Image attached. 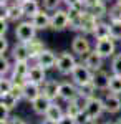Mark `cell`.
Returning a JSON list of instances; mask_svg holds the SVG:
<instances>
[{"instance_id": "1", "label": "cell", "mask_w": 121, "mask_h": 124, "mask_svg": "<svg viewBox=\"0 0 121 124\" xmlns=\"http://www.w3.org/2000/svg\"><path fill=\"white\" fill-rule=\"evenodd\" d=\"M76 65H78V60H76V55L73 51L71 53L70 51H61V53H58L55 70L61 76H71V73H73Z\"/></svg>"}, {"instance_id": "2", "label": "cell", "mask_w": 121, "mask_h": 124, "mask_svg": "<svg viewBox=\"0 0 121 124\" xmlns=\"http://www.w3.org/2000/svg\"><path fill=\"white\" fill-rule=\"evenodd\" d=\"M37 33H38L37 27L32 23V20H28V18L18 22L17 27H15V38L20 43H30L32 40L37 38Z\"/></svg>"}, {"instance_id": "3", "label": "cell", "mask_w": 121, "mask_h": 124, "mask_svg": "<svg viewBox=\"0 0 121 124\" xmlns=\"http://www.w3.org/2000/svg\"><path fill=\"white\" fill-rule=\"evenodd\" d=\"M71 81L78 86H85V85H90L93 81V71L85 65L83 61H78V65L75 66L73 73H71Z\"/></svg>"}, {"instance_id": "4", "label": "cell", "mask_w": 121, "mask_h": 124, "mask_svg": "<svg viewBox=\"0 0 121 124\" xmlns=\"http://www.w3.org/2000/svg\"><path fill=\"white\" fill-rule=\"evenodd\" d=\"M95 45H91L90 41V37H86L83 33H76L71 40V51H73L76 56L83 58L85 55H88L91 50H93Z\"/></svg>"}, {"instance_id": "5", "label": "cell", "mask_w": 121, "mask_h": 124, "mask_svg": "<svg viewBox=\"0 0 121 124\" xmlns=\"http://www.w3.org/2000/svg\"><path fill=\"white\" fill-rule=\"evenodd\" d=\"M70 28V17L66 8H58L55 12H52V25L50 30L53 31H63V30Z\"/></svg>"}, {"instance_id": "6", "label": "cell", "mask_w": 121, "mask_h": 124, "mask_svg": "<svg viewBox=\"0 0 121 124\" xmlns=\"http://www.w3.org/2000/svg\"><path fill=\"white\" fill-rule=\"evenodd\" d=\"M66 12H68V17H70V30L80 31L81 18H83V13L86 12L85 3L81 2V3H76V5H71V7H66Z\"/></svg>"}, {"instance_id": "7", "label": "cell", "mask_w": 121, "mask_h": 124, "mask_svg": "<svg viewBox=\"0 0 121 124\" xmlns=\"http://www.w3.org/2000/svg\"><path fill=\"white\" fill-rule=\"evenodd\" d=\"M85 111L88 113V116L91 117V119H100L103 116V113H106L104 111V103H103V98L96 94L93 98H90V99H86V103H85Z\"/></svg>"}, {"instance_id": "8", "label": "cell", "mask_w": 121, "mask_h": 124, "mask_svg": "<svg viewBox=\"0 0 121 124\" xmlns=\"http://www.w3.org/2000/svg\"><path fill=\"white\" fill-rule=\"evenodd\" d=\"M95 50L98 55H101L104 60L106 58H113L116 55V40L110 38H103V40H96L95 41Z\"/></svg>"}, {"instance_id": "9", "label": "cell", "mask_w": 121, "mask_h": 124, "mask_svg": "<svg viewBox=\"0 0 121 124\" xmlns=\"http://www.w3.org/2000/svg\"><path fill=\"white\" fill-rule=\"evenodd\" d=\"M80 96V88L75 85L73 81L70 79V81H61V85H60V101H73Z\"/></svg>"}, {"instance_id": "10", "label": "cell", "mask_w": 121, "mask_h": 124, "mask_svg": "<svg viewBox=\"0 0 121 124\" xmlns=\"http://www.w3.org/2000/svg\"><path fill=\"white\" fill-rule=\"evenodd\" d=\"M98 22H100V20L96 18L91 12H88V10H86V12L83 13L81 27H80V31H78V33H83V35H86V37H93L95 28H96Z\"/></svg>"}, {"instance_id": "11", "label": "cell", "mask_w": 121, "mask_h": 124, "mask_svg": "<svg viewBox=\"0 0 121 124\" xmlns=\"http://www.w3.org/2000/svg\"><path fill=\"white\" fill-rule=\"evenodd\" d=\"M103 103H104V111L108 114H118L121 111V96L114 93H106L103 96Z\"/></svg>"}, {"instance_id": "12", "label": "cell", "mask_w": 121, "mask_h": 124, "mask_svg": "<svg viewBox=\"0 0 121 124\" xmlns=\"http://www.w3.org/2000/svg\"><path fill=\"white\" fill-rule=\"evenodd\" d=\"M56 60H58V55H56L53 50H50V48H47L40 56L33 61V63H37V65H40L42 68H45V70H53V68L56 66Z\"/></svg>"}, {"instance_id": "13", "label": "cell", "mask_w": 121, "mask_h": 124, "mask_svg": "<svg viewBox=\"0 0 121 124\" xmlns=\"http://www.w3.org/2000/svg\"><path fill=\"white\" fill-rule=\"evenodd\" d=\"M30 20H32V23L37 27L38 31H42V30H48V28H50V25H52V12L42 8L33 18H30Z\"/></svg>"}, {"instance_id": "14", "label": "cell", "mask_w": 121, "mask_h": 124, "mask_svg": "<svg viewBox=\"0 0 121 124\" xmlns=\"http://www.w3.org/2000/svg\"><path fill=\"white\" fill-rule=\"evenodd\" d=\"M60 85H61V81H58V79H47L42 85V93L47 98H50L52 101H56L60 98Z\"/></svg>"}, {"instance_id": "15", "label": "cell", "mask_w": 121, "mask_h": 124, "mask_svg": "<svg viewBox=\"0 0 121 124\" xmlns=\"http://www.w3.org/2000/svg\"><path fill=\"white\" fill-rule=\"evenodd\" d=\"M81 61H83L85 65H86V66L95 73V71H98V70H103V61H104V58H103L101 55H98V53H96V50L93 48L88 55H85Z\"/></svg>"}, {"instance_id": "16", "label": "cell", "mask_w": 121, "mask_h": 124, "mask_svg": "<svg viewBox=\"0 0 121 124\" xmlns=\"http://www.w3.org/2000/svg\"><path fill=\"white\" fill-rule=\"evenodd\" d=\"M27 79L32 81V83H37V85H43V83L48 79L47 78V70L32 61V66H30V71H28Z\"/></svg>"}, {"instance_id": "17", "label": "cell", "mask_w": 121, "mask_h": 124, "mask_svg": "<svg viewBox=\"0 0 121 124\" xmlns=\"http://www.w3.org/2000/svg\"><path fill=\"white\" fill-rule=\"evenodd\" d=\"M110 73L106 70H98L93 73V86L98 91H108V86H110Z\"/></svg>"}, {"instance_id": "18", "label": "cell", "mask_w": 121, "mask_h": 124, "mask_svg": "<svg viewBox=\"0 0 121 124\" xmlns=\"http://www.w3.org/2000/svg\"><path fill=\"white\" fill-rule=\"evenodd\" d=\"M10 56H12L13 61H30V51H28L27 43H20V41H17V43L12 46Z\"/></svg>"}, {"instance_id": "19", "label": "cell", "mask_w": 121, "mask_h": 124, "mask_svg": "<svg viewBox=\"0 0 121 124\" xmlns=\"http://www.w3.org/2000/svg\"><path fill=\"white\" fill-rule=\"evenodd\" d=\"M42 85H37V83H32V81H27L25 86H23V99L28 101V103H33L38 96H42Z\"/></svg>"}, {"instance_id": "20", "label": "cell", "mask_w": 121, "mask_h": 124, "mask_svg": "<svg viewBox=\"0 0 121 124\" xmlns=\"http://www.w3.org/2000/svg\"><path fill=\"white\" fill-rule=\"evenodd\" d=\"M52 103H53V101H52L50 98H47L45 94H42V96H38L33 103H30V104H32V109H33V113L37 116H45Z\"/></svg>"}, {"instance_id": "21", "label": "cell", "mask_w": 121, "mask_h": 124, "mask_svg": "<svg viewBox=\"0 0 121 124\" xmlns=\"http://www.w3.org/2000/svg\"><path fill=\"white\" fill-rule=\"evenodd\" d=\"M27 46H28V51H30V61H35L45 50H47V45H45V41L42 38H35V40H32L30 43H27Z\"/></svg>"}, {"instance_id": "22", "label": "cell", "mask_w": 121, "mask_h": 124, "mask_svg": "<svg viewBox=\"0 0 121 124\" xmlns=\"http://www.w3.org/2000/svg\"><path fill=\"white\" fill-rule=\"evenodd\" d=\"M20 5H22V10H23L25 18H28V20L33 18L38 12L43 8V7H42V3H40L38 0H25V2H22Z\"/></svg>"}, {"instance_id": "23", "label": "cell", "mask_w": 121, "mask_h": 124, "mask_svg": "<svg viewBox=\"0 0 121 124\" xmlns=\"http://www.w3.org/2000/svg\"><path fill=\"white\" fill-rule=\"evenodd\" d=\"M111 37V30H110V20H100L96 28H95L93 38L96 40H103V38H110Z\"/></svg>"}, {"instance_id": "24", "label": "cell", "mask_w": 121, "mask_h": 124, "mask_svg": "<svg viewBox=\"0 0 121 124\" xmlns=\"http://www.w3.org/2000/svg\"><path fill=\"white\" fill-rule=\"evenodd\" d=\"M32 66V61H13V68H12V79L13 78H27L28 71Z\"/></svg>"}, {"instance_id": "25", "label": "cell", "mask_w": 121, "mask_h": 124, "mask_svg": "<svg viewBox=\"0 0 121 124\" xmlns=\"http://www.w3.org/2000/svg\"><path fill=\"white\" fill-rule=\"evenodd\" d=\"M66 114V111L61 108V104L58 103V101H53L52 104H50V108H48L47 114L43 116V117H47V119H52V121H60L63 116Z\"/></svg>"}, {"instance_id": "26", "label": "cell", "mask_w": 121, "mask_h": 124, "mask_svg": "<svg viewBox=\"0 0 121 124\" xmlns=\"http://www.w3.org/2000/svg\"><path fill=\"white\" fill-rule=\"evenodd\" d=\"M20 99L17 96H13L12 93H7V94H2L0 96V108L2 109H5V111H13L17 106H18Z\"/></svg>"}, {"instance_id": "27", "label": "cell", "mask_w": 121, "mask_h": 124, "mask_svg": "<svg viewBox=\"0 0 121 124\" xmlns=\"http://www.w3.org/2000/svg\"><path fill=\"white\" fill-rule=\"evenodd\" d=\"M85 101L81 96H78L76 99H73V101H68L66 103V108H65V111H66V114H70V116H76L81 109H85Z\"/></svg>"}, {"instance_id": "28", "label": "cell", "mask_w": 121, "mask_h": 124, "mask_svg": "<svg viewBox=\"0 0 121 124\" xmlns=\"http://www.w3.org/2000/svg\"><path fill=\"white\" fill-rule=\"evenodd\" d=\"M88 12H91L98 20H106L108 18V12H110V8H108V5H106L104 0H100L96 5H93L91 8H88Z\"/></svg>"}, {"instance_id": "29", "label": "cell", "mask_w": 121, "mask_h": 124, "mask_svg": "<svg viewBox=\"0 0 121 124\" xmlns=\"http://www.w3.org/2000/svg\"><path fill=\"white\" fill-rule=\"evenodd\" d=\"M108 91L121 96V76H120V75H111V76H110V86H108Z\"/></svg>"}, {"instance_id": "30", "label": "cell", "mask_w": 121, "mask_h": 124, "mask_svg": "<svg viewBox=\"0 0 121 124\" xmlns=\"http://www.w3.org/2000/svg\"><path fill=\"white\" fill-rule=\"evenodd\" d=\"M96 94H98V89L93 86V83L85 85V86H80V96L83 98L85 101L90 99V98H93V96H96Z\"/></svg>"}, {"instance_id": "31", "label": "cell", "mask_w": 121, "mask_h": 124, "mask_svg": "<svg viewBox=\"0 0 121 124\" xmlns=\"http://www.w3.org/2000/svg\"><path fill=\"white\" fill-rule=\"evenodd\" d=\"M108 20L110 22H121V3H116L110 7V12H108Z\"/></svg>"}, {"instance_id": "32", "label": "cell", "mask_w": 121, "mask_h": 124, "mask_svg": "<svg viewBox=\"0 0 121 124\" xmlns=\"http://www.w3.org/2000/svg\"><path fill=\"white\" fill-rule=\"evenodd\" d=\"M110 70H111V75H120L121 76V53H116V55L111 58Z\"/></svg>"}, {"instance_id": "33", "label": "cell", "mask_w": 121, "mask_h": 124, "mask_svg": "<svg viewBox=\"0 0 121 124\" xmlns=\"http://www.w3.org/2000/svg\"><path fill=\"white\" fill-rule=\"evenodd\" d=\"M63 0H42V7L48 12H55V10L61 8Z\"/></svg>"}, {"instance_id": "34", "label": "cell", "mask_w": 121, "mask_h": 124, "mask_svg": "<svg viewBox=\"0 0 121 124\" xmlns=\"http://www.w3.org/2000/svg\"><path fill=\"white\" fill-rule=\"evenodd\" d=\"M12 88H13V79H10V78H2L0 79V96L12 93Z\"/></svg>"}, {"instance_id": "35", "label": "cell", "mask_w": 121, "mask_h": 124, "mask_svg": "<svg viewBox=\"0 0 121 124\" xmlns=\"http://www.w3.org/2000/svg\"><path fill=\"white\" fill-rule=\"evenodd\" d=\"M111 38L116 41H121V22H110Z\"/></svg>"}, {"instance_id": "36", "label": "cell", "mask_w": 121, "mask_h": 124, "mask_svg": "<svg viewBox=\"0 0 121 124\" xmlns=\"http://www.w3.org/2000/svg\"><path fill=\"white\" fill-rule=\"evenodd\" d=\"M75 119H76V124H86L88 121H91V117L88 116V113H86L85 109H81L78 114L75 116Z\"/></svg>"}, {"instance_id": "37", "label": "cell", "mask_w": 121, "mask_h": 124, "mask_svg": "<svg viewBox=\"0 0 121 124\" xmlns=\"http://www.w3.org/2000/svg\"><path fill=\"white\" fill-rule=\"evenodd\" d=\"M9 40L7 37H0V55H5V53H9Z\"/></svg>"}, {"instance_id": "38", "label": "cell", "mask_w": 121, "mask_h": 124, "mask_svg": "<svg viewBox=\"0 0 121 124\" xmlns=\"http://www.w3.org/2000/svg\"><path fill=\"white\" fill-rule=\"evenodd\" d=\"M58 124H76V119H75L73 116H70V114H65L60 121H58Z\"/></svg>"}, {"instance_id": "39", "label": "cell", "mask_w": 121, "mask_h": 124, "mask_svg": "<svg viewBox=\"0 0 121 124\" xmlns=\"http://www.w3.org/2000/svg\"><path fill=\"white\" fill-rule=\"evenodd\" d=\"M7 30H9V20L0 18V37H5Z\"/></svg>"}, {"instance_id": "40", "label": "cell", "mask_w": 121, "mask_h": 124, "mask_svg": "<svg viewBox=\"0 0 121 124\" xmlns=\"http://www.w3.org/2000/svg\"><path fill=\"white\" fill-rule=\"evenodd\" d=\"M9 124H27L22 117H18V116H12V119H10Z\"/></svg>"}, {"instance_id": "41", "label": "cell", "mask_w": 121, "mask_h": 124, "mask_svg": "<svg viewBox=\"0 0 121 124\" xmlns=\"http://www.w3.org/2000/svg\"><path fill=\"white\" fill-rule=\"evenodd\" d=\"M83 0H63V5L65 7H71V5H76V3H81Z\"/></svg>"}, {"instance_id": "42", "label": "cell", "mask_w": 121, "mask_h": 124, "mask_svg": "<svg viewBox=\"0 0 121 124\" xmlns=\"http://www.w3.org/2000/svg\"><path fill=\"white\" fill-rule=\"evenodd\" d=\"M40 124H58V121H52V119H47V117H45Z\"/></svg>"}, {"instance_id": "43", "label": "cell", "mask_w": 121, "mask_h": 124, "mask_svg": "<svg viewBox=\"0 0 121 124\" xmlns=\"http://www.w3.org/2000/svg\"><path fill=\"white\" fill-rule=\"evenodd\" d=\"M86 124H98V121H96V119H91V121H88Z\"/></svg>"}, {"instance_id": "44", "label": "cell", "mask_w": 121, "mask_h": 124, "mask_svg": "<svg viewBox=\"0 0 121 124\" xmlns=\"http://www.w3.org/2000/svg\"><path fill=\"white\" fill-rule=\"evenodd\" d=\"M114 124H121V117H118V119L114 121Z\"/></svg>"}, {"instance_id": "45", "label": "cell", "mask_w": 121, "mask_h": 124, "mask_svg": "<svg viewBox=\"0 0 121 124\" xmlns=\"http://www.w3.org/2000/svg\"><path fill=\"white\" fill-rule=\"evenodd\" d=\"M103 124H114V121H104Z\"/></svg>"}, {"instance_id": "46", "label": "cell", "mask_w": 121, "mask_h": 124, "mask_svg": "<svg viewBox=\"0 0 121 124\" xmlns=\"http://www.w3.org/2000/svg\"><path fill=\"white\" fill-rule=\"evenodd\" d=\"M9 0H0V5H3V3H7Z\"/></svg>"}, {"instance_id": "47", "label": "cell", "mask_w": 121, "mask_h": 124, "mask_svg": "<svg viewBox=\"0 0 121 124\" xmlns=\"http://www.w3.org/2000/svg\"><path fill=\"white\" fill-rule=\"evenodd\" d=\"M17 2H18V3H22V2H25V0H17Z\"/></svg>"}, {"instance_id": "48", "label": "cell", "mask_w": 121, "mask_h": 124, "mask_svg": "<svg viewBox=\"0 0 121 124\" xmlns=\"http://www.w3.org/2000/svg\"><path fill=\"white\" fill-rule=\"evenodd\" d=\"M114 2H116V3H121V0H114Z\"/></svg>"}, {"instance_id": "49", "label": "cell", "mask_w": 121, "mask_h": 124, "mask_svg": "<svg viewBox=\"0 0 121 124\" xmlns=\"http://www.w3.org/2000/svg\"><path fill=\"white\" fill-rule=\"evenodd\" d=\"M104 2H106V0H104Z\"/></svg>"}]
</instances>
